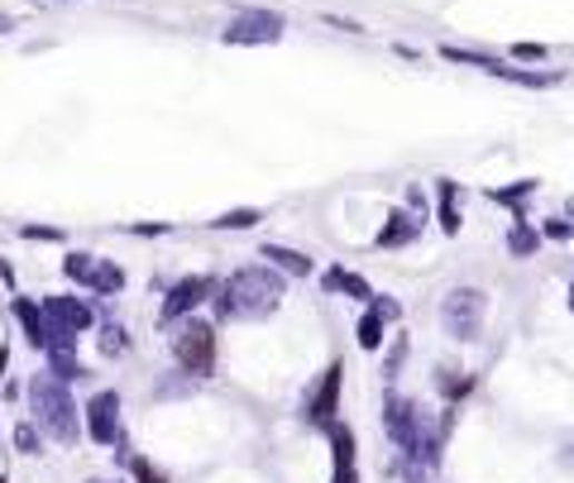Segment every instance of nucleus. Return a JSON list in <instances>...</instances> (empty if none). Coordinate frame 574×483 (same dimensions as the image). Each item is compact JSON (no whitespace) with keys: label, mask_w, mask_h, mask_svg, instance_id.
Returning <instances> with one entry per match:
<instances>
[{"label":"nucleus","mask_w":574,"mask_h":483,"mask_svg":"<svg viewBox=\"0 0 574 483\" xmlns=\"http://www.w3.org/2000/svg\"><path fill=\"white\" fill-rule=\"evenodd\" d=\"M283 297H287L283 273L274 264H249L220 283L216 312H220V321H264L283 307Z\"/></svg>","instance_id":"nucleus-1"},{"label":"nucleus","mask_w":574,"mask_h":483,"mask_svg":"<svg viewBox=\"0 0 574 483\" xmlns=\"http://www.w3.org/2000/svg\"><path fill=\"white\" fill-rule=\"evenodd\" d=\"M29 402H34L39 431H48L53 441L72 445L77 436H82V422H77V402L68 397V383H62L58 374H39L34 383H29Z\"/></svg>","instance_id":"nucleus-2"},{"label":"nucleus","mask_w":574,"mask_h":483,"mask_svg":"<svg viewBox=\"0 0 574 483\" xmlns=\"http://www.w3.org/2000/svg\"><path fill=\"white\" fill-rule=\"evenodd\" d=\"M172 359H178V368L191 378H211L216 374V331L197 316H182L178 326H172Z\"/></svg>","instance_id":"nucleus-3"},{"label":"nucleus","mask_w":574,"mask_h":483,"mask_svg":"<svg viewBox=\"0 0 574 483\" xmlns=\"http://www.w3.org/2000/svg\"><path fill=\"white\" fill-rule=\"evenodd\" d=\"M484 312H488V297L478 293V287H455V293L441 302V326H445V335H455V341H478Z\"/></svg>","instance_id":"nucleus-4"},{"label":"nucleus","mask_w":574,"mask_h":483,"mask_svg":"<svg viewBox=\"0 0 574 483\" xmlns=\"http://www.w3.org/2000/svg\"><path fill=\"white\" fill-rule=\"evenodd\" d=\"M62 273L77 283V287H87V293H101V297H110V293H120L125 287V268L116 264V259H101V254H68L62 259Z\"/></svg>","instance_id":"nucleus-5"},{"label":"nucleus","mask_w":574,"mask_h":483,"mask_svg":"<svg viewBox=\"0 0 574 483\" xmlns=\"http://www.w3.org/2000/svg\"><path fill=\"white\" fill-rule=\"evenodd\" d=\"M283 34H287V20L278 10H239V14H230L220 39L235 48H259V43H278Z\"/></svg>","instance_id":"nucleus-6"},{"label":"nucleus","mask_w":574,"mask_h":483,"mask_svg":"<svg viewBox=\"0 0 574 483\" xmlns=\"http://www.w3.org/2000/svg\"><path fill=\"white\" fill-rule=\"evenodd\" d=\"M14 316H20V326H24V335H29V345H34V349H43V354L77 349V335L58 331L53 321H48V312H43V307H34L29 297H14Z\"/></svg>","instance_id":"nucleus-7"},{"label":"nucleus","mask_w":574,"mask_h":483,"mask_svg":"<svg viewBox=\"0 0 574 483\" xmlns=\"http://www.w3.org/2000/svg\"><path fill=\"white\" fill-rule=\"evenodd\" d=\"M211 293H220V283L211 278V273H191V278L172 283V293L164 297V321H168V326H178V321L197 312Z\"/></svg>","instance_id":"nucleus-8"},{"label":"nucleus","mask_w":574,"mask_h":483,"mask_svg":"<svg viewBox=\"0 0 574 483\" xmlns=\"http://www.w3.org/2000/svg\"><path fill=\"white\" fill-rule=\"evenodd\" d=\"M87 436L96 445H120V397L116 393H96L87 402Z\"/></svg>","instance_id":"nucleus-9"},{"label":"nucleus","mask_w":574,"mask_h":483,"mask_svg":"<svg viewBox=\"0 0 574 483\" xmlns=\"http://www.w3.org/2000/svg\"><path fill=\"white\" fill-rule=\"evenodd\" d=\"M39 307L48 312V321H53L58 331H68V335H82V331H91V302H82V297H68V293H48Z\"/></svg>","instance_id":"nucleus-10"},{"label":"nucleus","mask_w":574,"mask_h":483,"mask_svg":"<svg viewBox=\"0 0 574 483\" xmlns=\"http://www.w3.org/2000/svg\"><path fill=\"white\" fill-rule=\"evenodd\" d=\"M340 374H345V368L330 364L326 378L316 383V393L307 397V422H311V426H330L335 412H340Z\"/></svg>","instance_id":"nucleus-11"},{"label":"nucleus","mask_w":574,"mask_h":483,"mask_svg":"<svg viewBox=\"0 0 574 483\" xmlns=\"http://www.w3.org/2000/svg\"><path fill=\"white\" fill-rule=\"evenodd\" d=\"M422 225H426V211H417V206H397V211L388 216V225L378 230L374 245L378 249H403V245H412V239L422 235Z\"/></svg>","instance_id":"nucleus-12"},{"label":"nucleus","mask_w":574,"mask_h":483,"mask_svg":"<svg viewBox=\"0 0 574 483\" xmlns=\"http://www.w3.org/2000/svg\"><path fill=\"white\" fill-rule=\"evenodd\" d=\"M330 445H335V483H355V431L330 422Z\"/></svg>","instance_id":"nucleus-13"},{"label":"nucleus","mask_w":574,"mask_h":483,"mask_svg":"<svg viewBox=\"0 0 574 483\" xmlns=\"http://www.w3.org/2000/svg\"><path fill=\"white\" fill-rule=\"evenodd\" d=\"M436 216L445 235H459V225H465V216H459V183H451V177L436 183Z\"/></svg>","instance_id":"nucleus-14"},{"label":"nucleus","mask_w":574,"mask_h":483,"mask_svg":"<svg viewBox=\"0 0 574 483\" xmlns=\"http://www.w3.org/2000/svg\"><path fill=\"white\" fill-rule=\"evenodd\" d=\"M264 259L274 264L278 273H287V278H311L316 264L307 259L301 249H287V245H264Z\"/></svg>","instance_id":"nucleus-15"},{"label":"nucleus","mask_w":574,"mask_h":483,"mask_svg":"<svg viewBox=\"0 0 574 483\" xmlns=\"http://www.w3.org/2000/svg\"><path fill=\"white\" fill-rule=\"evenodd\" d=\"M541 239L546 235H541L526 216H513V225H507V254H513V259H532V254L541 249Z\"/></svg>","instance_id":"nucleus-16"},{"label":"nucleus","mask_w":574,"mask_h":483,"mask_svg":"<svg viewBox=\"0 0 574 483\" xmlns=\"http://www.w3.org/2000/svg\"><path fill=\"white\" fill-rule=\"evenodd\" d=\"M321 283H326V293H340V297H355V302H374V297H378L374 287L364 283L359 273H349V268H326Z\"/></svg>","instance_id":"nucleus-17"},{"label":"nucleus","mask_w":574,"mask_h":483,"mask_svg":"<svg viewBox=\"0 0 574 483\" xmlns=\"http://www.w3.org/2000/svg\"><path fill=\"white\" fill-rule=\"evenodd\" d=\"M488 77H503V82H517V87H532V91H546L561 82V72H532V68H513V62H498Z\"/></svg>","instance_id":"nucleus-18"},{"label":"nucleus","mask_w":574,"mask_h":483,"mask_svg":"<svg viewBox=\"0 0 574 483\" xmlns=\"http://www.w3.org/2000/svg\"><path fill=\"white\" fill-rule=\"evenodd\" d=\"M383 326H388V316H383L374 302H369V312H364V316H359V326H355L359 349H378V345H383Z\"/></svg>","instance_id":"nucleus-19"},{"label":"nucleus","mask_w":574,"mask_h":483,"mask_svg":"<svg viewBox=\"0 0 574 483\" xmlns=\"http://www.w3.org/2000/svg\"><path fill=\"white\" fill-rule=\"evenodd\" d=\"M536 191V177H526V183H513V187H493L488 191V201H498V206H513V216H526L522 211V201Z\"/></svg>","instance_id":"nucleus-20"},{"label":"nucleus","mask_w":574,"mask_h":483,"mask_svg":"<svg viewBox=\"0 0 574 483\" xmlns=\"http://www.w3.org/2000/svg\"><path fill=\"white\" fill-rule=\"evenodd\" d=\"M48 374H58L62 383H77V378H87V368L72 349H62V354H48Z\"/></svg>","instance_id":"nucleus-21"},{"label":"nucleus","mask_w":574,"mask_h":483,"mask_svg":"<svg viewBox=\"0 0 574 483\" xmlns=\"http://www.w3.org/2000/svg\"><path fill=\"white\" fill-rule=\"evenodd\" d=\"M264 211H254V206H245V211H226V216H216L211 225L216 230H249V225H259Z\"/></svg>","instance_id":"nucleus-22"},{"label":"nucleus","mask_w":574,"mask_h":483,"mask_svg":"<svg viewBox=\"0 0 574 483\" xmlns=\"http://www.w3.org/2000/svg\"><path fill=\"white\" fill-rule=\"evenodd\" d=\"M125 349H130V341H125V326L106 321V326H101V354H110V359H116V354H125Z\"/></svg>","instance_id":"nucleus-23"},{"label":"nucleus","mask_w":574,"mask_h":483,"mask_svg":"<svg viewBox=\"0 0 574 483\" xmlns=\"http://www.w3.org/2000/svg\"><path fill=\"white\" fill-rule=\"evenodd\" d=\"M541 235L555 239V245H565V239H574V220H565V216H551V220H541Z\"/></svg>","instance_id":"nucleus-24"},{"label":"nucleus","mask_w":574,"mask_h":483,"mask_svg":"<svg viewBox=\"0 0 574 483\" xmlns=\"http://www.w3.org/2000/svg\"><path fill=\"white\" fill-rule=\"evenodd\" d=\"M513 58H517V62H546L551 48H546V43H513Z\"/></svg>","instance_id":"nucleus-25"},{"label":"nucleus","mask_w":574,"mask_h":483,"mask_svg":"<svg viewBox=\"0 0 574 483\" xmlns=\"http://www.w3.org/2000/svg\"><path fill=\"white\" fill-rule=\"evenodd\" d=\"M39 422H24L20 431H14V445H20L24 450V455H34V445H39V431H34Z\"/></svg>","instance_id":"nucleus-26"},{"label":"nucleus","mask_w":574,"mask_h":483,"mask_svg":"<svg viewBox=\"0 0 574 483\" xmlns=\"http://www.w3.org/2000/svg\"><path fill=\"white\" fill-rule=\"evenodd\" d=\"M135 479H139V483H168L164 474H158V470H154V464H149V460H139V464H135Z\"/></svg>","instance_id":"nucleus-27"},{"label":"nucleus","mask_w":574,"mask_h":483,"mask_svg":"<svg viewBox=\"0 0 574 483\" xmlns=\"http://www.w3.org/2000/svg\"><path fill=\"white\" fill-rule=\"evenodd\" d=\"M403 359H407V341L397 335V345H393V354H388V378L397 374V364H403Z\"/></svg>","instance_id":"nucleus-28"},{"label":"nucleus","mask_w":574,"mask_h":483,"mask_svg":"<svg viewBox=\"0 0 574 483\" xmlns=\"http://www.w3.org/2000/svg\"><path fill=\"white\" fill-rule=\"evenodd\" d=\"M6 364H10V345H0V378H6Z\"/></svg>","instance_id":"nucleus-29"},{"label":"nucleus","mask_w":574,"mask_h":483,"mask_svg":"<svg viewBox=\"0 0 574 483\" xmlns=\"http://www.w3.org/2000/svg\"><path fill=\"white\" fill-rule=\"evenodd\" d=\"M10 29H14V20L10 14H0V34H10Z\"/></svg>","instance_id":"nucleus-30"},{"label":"nucleus","mask_w":574,"mask_h":483,"mask_svg":"<svg viewBox=\"0 0 574 483\" xmlns=\"http://www.w3.org/2000/svg\"><path fill=\"white\" fill-rule=\"evenodd\" d=\"M91 483H120V479H91Z\"/></svg>","instance_id":"nucleus-31"},{"label":"nucleus","mask_w":574,"mask_h":483,"mask_svg":"<svg viewBox=\"0 0 574 483\" xmlns=\"http://www.w3.org/2000/svg\"><path fill=\"white\" fill-rule=\"evenodd\" d=\"M570 312H574V287H570Z\"/></svg>","instance_id":"nucleus-32"}]
</instances>
